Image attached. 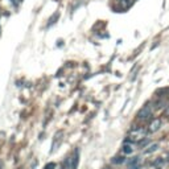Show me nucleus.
<instances>
[{
	"label": "nucleus",
	"mask_w": 169,
	"mask_h": 169,
	"mask_svg": "<svg viewBox=\"0 0 169 169\" xmlns=\"http://www.w3.org/2000/svg\"><path fill=\"white\" fill-rule=\"evenodd\" d=\"M78 160H79V151L75 149V151L73 152V156H70V157L66 159V165L69 166V169H77Z\"/></svg>",
	"instance_id": "nucleus-1"
},
{
	"label": "nucleus",
	"mask_w": 169,
	"mask_h": 169,
	"mask_svg": "<svg viewBox=\"0 0 169 169\" xmlns=\"http://www.w3.org/2000/svg\"><path fill=\"white\" fill-rule=\"evenodd\" d=\"M139 119H143V120H145V119H148L149 116H152V108L149 104H147V106H144L140 110V112L138 114Z\"/></svg>",
	"instance_id": "nucleus-2"
},
{
	"label": "nucleus",
	"mask_w": 169,
	"mask_h": 169,
	"mask_svg": "<svg viewBox=\"0 0 169 169\" xmlns=\"http://www.w3.org/2000/svg\"><path fill=\"white\" fill-rule=\"evenodd\" d=\"M160 127H161V120H160V119H155V120L149 124V132H156Z\"/></svg>",
	"instance_id": "nucleus-3"
},
{
	"label": "nucleus",
	"mask_w": 169,
	"mask_h": 169,
	"mask_svg": "<svg viewBox=\"0 0 169 169\" xmlns=\"http://www.w3.org/2000/svg\"><path fill=\"white\" fill-rule=\"evenodd\" d=\"M164 165H165V160L161 159V157H157V159L153 161V166H156L157 169H162Z\"/></svg>",
	"instance_id": "nucleus-4"
},
{
	"label": "nucleus",
	"mask_w": 169,
	"mask_h": 169,
	"mask_svg": "<svg viewBox=\"0 0 169 169\" xmlns=\"http://www.w3.org/2000/svg\"><path fill=\"white\" fill-rule=\"evenodd\" d=\"M157 148H159V144H157V143H153V144L149 145V147L145 149L144 152H145V153H152V152H155Z\"/></svg>",
	"instance_id": "nucleus-5"
},
{
	"label": "nucleus",
	"mask_w": 169,
	"mask_h": 169,
	"mask_svg": "<svg viewBox=\"0 0 169 169\" xmlns=\"http://www.w3.org/2000/svg\"><path fill=\"white\" fill-rule=\"evenodd\" d=\"M136 164H140V157H134L132 160H130V161H128V166L136 165Z\"/></svg>",
	"instance_id": "nucleus-6"
},
{
	"label": "nucleus",
	"mask_w": 169,
	"mask_h": 169,
	"mask_svg": "<svg viewBox=\"0 0 169 169\" xmlns=\"http://www.w3.org/2000/svg\"><path fill=\"white\" fill-rule=\"evenodd\" d=\"M132 145H128V144H126L124 147H123V152H124L126 155H128V153H132Z\"/></svg>",
	"instance_id": "nucleus-7"
},
{
	"label": "nucleus",
	"mask_w": 169,
	"mask_h": 169,
	"mask_svg": "<svg viewBox=\"0 0 169 169\" xmlns=\"http://www.w3.org/2000/svg\"><path fill=\"white\" fill-rule=\"evenodd\" d=\"M124 161V157H123V156H119V157H115L114 160H112V162H114V164H120V162H123Z\"/></svg>",
	"instance_id": "nucleus-8"
},
{
	"label": "nucleus",
	"mask_w": 169,
	"mask_h": 169,
	"mask_svg": "<svg viewBox=\"0 0 169 169\" xmlns=\"http://www.w3.org/2000/svg\"><path fill=\"white\" fill-rule=\"evenodd\" d=\"M54 166H55V164H54V162H50V164H48V165L45 166V169H53Z\"/></svg>",
	"instance_id": "nucleus-9"
},
{
	"label": "nucleus",
	"mask_w": 169,
	"mask_h": 169,
	"mask_svg": "<svg viewBox=\"0 0 169 169\" xmlns=\"http://www.w3.org/2000/svg\"><path fill=\"white\" fill-rule=\"evenodd\" d=\"M140 164H136V165H131V166H128V169H140Z\"/></svg>",
	"instance_id": "nucleus-10"
},
{
	"label": "nucleus",
	"mask_w": 169,
	"mask_h": 169,
	"mask_svg": "<svg viewBox=\"0 0 169 169\" xmlns=\"http://www.w3.org/2000/svg\"><path fill=\"white\" fill-rule=\"evenodd\" d=\"M147 144H148V140H143V142H140V147H143V148H144Z\"/></svg>",
	"instance_id": "nucleus-11"
},
{
	"label": "nucleus",
	"mask_w": 169,
	"mask_h": 169,
	"mask_svg": "<svg viewBox=\"0 0 169 169\" xmlns=\"http://www.w3.org/2000/svg\"><path fill=\"white\" fill-rule=\"evenodd\" d=\"M168 161H169V153H168Z\"/></svg>",
	"instance_id": "nucleus-12"
},
{
	"label": "nucleus",
	"mask_w": 169,
	"mask_h": 169,
	"mask_svg": "<svg viewBox=\"0 0 169 169\" xmlns=\"http://www.w3.org/2000/svg\"><path fill=\"white\" fill-rule=\"evenodd\" d=\"M103 169H108V168H103Z\"/></svg>",
	"instance_id": "nucleus-13"
}]
</instances>
